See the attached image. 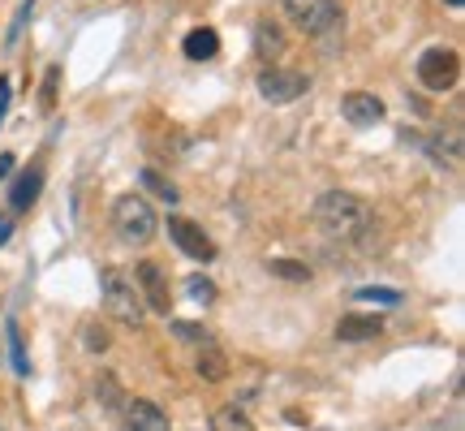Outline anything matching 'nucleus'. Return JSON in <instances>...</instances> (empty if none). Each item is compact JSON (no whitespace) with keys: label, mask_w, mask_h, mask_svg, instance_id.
Segmentation results:
<instances>
[{"label":"nucleus","mask_w":465,"mask_h":431,"mask_svg":"<svg viewBox=\"0 0 465 431\" xmlns=\"http://www.w3.org/2000/svg\"><path fill=\"white\" fill-rule=\"evenodd\" d=\"M311 216H315V225L323 237L345 242V246H366L371 233H375L371 207H366L358 195H349V190H328V195H319Z\"/></svg>","instance_id":"f257e3e1"},{"label":"nucleus","mask_w":465,"mask_h":431,"mask_svg":"<svg viewBox=\"0 0 465 431\" xmlns=\"http://www.w3.org/2000/svg\"><path fill=\"white\" fill-rule=\"evenodd\" d=\"M185 298L207 306V302L220 298V289H216V281H207V276H199V272H194V276H185Z\"/></svg>","instance_id":"412c9836"},{"label":"nucleus","mask_w":465,"mask_h":431,"mask_svg":"<svg viewBox=\"0 0 465 431\" xmlns=\"http://www.w3.org/2000/svg\"><path fill=\"white\" fill-rule=\"evenodd\" d=\"M5 113H9V78H0V125H5Z\"/></svg>","instance_id":"bb28decb"},{"label":"nucleus","mask_w":465,"mask_h":431,"mask_svg":"<svg viewBox=\"0 0 465 431\" xmlns=\"http://www.w3.org/2000/svg\"><path fill=\"white\" fill-rule=\"evenodd\" d=\"M259 95H263L267 104H293L298 95H306V74H298V69H281V65H267L259 69Z\"/></svg>","instance_id":"0eeeda50"},{"label":"nucleus","mask_w":465,"mask_h":431,"mask_svg":"<svg viewBox=\"0 0 465 431\" xmlns=\"http://www.w3.org/2000/svg\"><path fill=\"white\" fill-rule=\"evenodd\" d=\"M461 78V56L452 48H427L418 56V83L427 86V91H452Z\"/></svg>","instance_id":"39448f33"},{"label":"nucleus","mask_w":465,"mask_h":431,"mask_svg":"<svg viewBox=\"0 0 465 431\" xmlns=\"http://www.w3.org/2000/svg\"><path fill=\"white\" fill-rule=\"evenodd\" d=\"M125 410V431H173V423H168V415L155 406V401H147V397H134V401H125L121 406Z\"/></svg>","instance_id":"1a4fd4ad"},{"label":"nucleus","mask_w":465,"mask_h":431,"mask_svg":"<svg viewBox=\"0 0 465 431\" xmlns=\"http://www.w3.org/2000/svg\"><path fill=\"white\" fill-rule=\"evenodd\" d=\"M168 237H173V246L182 250V255H190L194 264H212V259H216V242H212V237H207L194 220L168 216Z\"/></svg>","instance_id":"6e6552de"},{"label":"nucleus","mask_w":465,"mask_h":431,"mask_svg":"<svg viewBox=\"0 0 465 431\" xmlns=\"http://www.w3.org/2000/svg\"><path fill=\"white\" fill-rule=\"evenodd\" d=\"M173 332H177V341H185V346H203V341H212V332L203 328V324H190V319H173Z\"/></svg>","instance_id":"5701e85b"},{"label":"nucleus","mask_w":465,"mask_h":431,"mask_svg":"<svg viewBox=\"0 0 465 431\" xmlns=\"http://www.w3.org/2000/svg\"><path fill=\"white\" fill-rule=\"evenodd\" d=\"M182 52H185V61H212L220 52V35L212 26H199V31H190L182 39Z\"/></svg>","instance_id":"4468645a"},{"label":"nucleus","mask_w":465,"mask_h":431,"mask_svg":"<svg viewBox=\"0 0 465 431\" xmlns=\"http://www.w3.org/2000/svg\"><path fill=\"white\" fill-rule=\"evenodd\" d=\"M100 401L104 406H108V410H121V406H125V397H121V384L113 380V376H100Z\"/></svg>","instance_id":"b1692460"},{"label":"nucleus","mask_w":465,"mask_h":431,"mask_svg":"<svg viewBox=\"0 0 465 431\" xmlns=\"http://www.w3.org/2000/svg\"><path fill=\"white\" fill-rule=\"evenodd\" d=\"M449 5H452V9H461V5H465V0H449Z\"/></svg>","instance_id":"c756f323"},{"label":"nucleus","mask_w":465,"mask_h":431,"mask_svg":"<svg viewBox=\"0 0 465 431\" xmlns=\"http://www.w3.org/2000/svg\"><path fill=\"white\" fill-rule=\"evenodd\" d=\"M284 14L293 17L306 35H315V39L345 26V14H341L336 0H284Z\"/></svg>","instance_id":"20e7f679"},{"label":"nucleus","mask_w":465,"mask_h":431,"mask_svg":"<svg viewBox=\"0 0 465 431\" xmlns=\"http://www.w3.org/2000/svg\"><path fill=\"white\" fill-rule=\"evenodd\" d=\"M9 354H14V371H17V376H31V363H26V349H22L17 324H9Z\"/></svg>","instance_id":"393cba45"},{"label":"nucleus","mask_w":465,"mask_h":431,"mask_svg":"<svg viewBox=\"0 0 465 431\" xmlns=\"http://www.w3.org/2000/svg\"><path fill=\"white\" fill-rule=\"evenodd\" d=\"M14 155H0V182H9V177H14Z\"/></svg>","instance_id":"cd10ccee"},{"label":"nucleus","mask_w":465,"mask_h":431,"mask_svg":"<svg viewBox=\"0 0 465 431\" xmlns=\"http://www.w3.org/2000/svg\"><path fill=\"white\" fill-rule=\"evenodd\" d=\"M254 52H259V61H276L284 52V35L276 22H254Z\"/></svg>","instance_id":"2eb2a0df"},{"label":"nucleus","mask_w":465,"mask_h":431,"mask_svg":"<svg viewBox=\"0 0 465 431\" xmlns=\"http://www.w3.org/2000/svg\"><path fill=\"white\" fill-rule=\"evenodd\" d=\"M9 233H14V225H9V216H0V246L9 242Z\"/></svg>","instance_id":"c85d7f7f"},{"label":"nucleus","mask_w":465,"mask_h":431,"mask_svg":"<svg viewBox=\"0 0 465 431\" xmlns=\"http://www.w3.org/2000/svg\"><path fill=\"white\" fill-rule=\"evenodd\" d=\"M431 155L440 168H461V134L449 130V143H444V134L431 143Z\"/></svg>","instance_id":"dca6fc26"},{"label":"nucleus","mask_w":465,"mask_h":431,"mask_svg":"<svg viewBox=\"0 0 465 431\" xmlns=\"http://www.w3.org/2000/svg\"><path fill=\"white\" fill-rule=\"evenodd\" d=\"M194 371H199V380L207 384H220L224 376H229V358H224V349L212 346V341H203L199 358H194Z\"/></svg>","instance_id":"ddd939ff"},{"label":"nucleus","mask_w":465,"mask_h":431,"mask_svg":"<svg viewBox=\"0 0 465 431\" xmlns=\"http://www.w3.org/2000/svg\"><path fill=\"white\" fill-rule=\"evenodd\" d=\"M138 182H143V190H151V195H155V199H164L168 207H173V203H177V185L168 182L164 173H155V168H143V173H138Z\"/></svg>","instance_id":"f3484780"},{"label":"nucleus","mask_w":465,"mask_h":431,"mask_svg":"<svg viewBox=\"0 0 465 431\" xmlns=\"http://www.w3.org/2000/svg\"><path fill=\"white\" fill-rule=\"evenodd\" d=\"M336 336L349 341V346H358V341H375V336H383V319L380 316H341Z\"/></svg>","instance_id":"9b49d317"},{"label":"nucleus","mask_w":465,"mask_h":431,"mask_svg":"<svg viewBox=\"0 0 465 431\" xmlns=\"http://www.w3.org/2000/svg\"><path fill=\"white\" fill-rule=\"evenodd\" d=\"M134 285H138L147 311H155V316H168V311H173V289H168V276L160 264H151V259L134 264Z\"/></svg>","instance_id":"423d86ee"},{"label":"nucleus","mask_w":465,"mask_h":431,"mask_svg":"<svg viewBox=\"0 0 465 431\" xmlns=\"http://www.w3.org/2000/svg\"><path fill=\"white\" fill-rule=\"evenodd\" d=\"M341 116H345L349 125L366 130V125L383 121V100L380 95H371V91H349L345 100H341Z\"/></svg>","instance_id":"9d476101"},{"label":"nucleus","mask_w":465,"mask_h":431,"mask_svg":"<svg viewBox=\"0 0 465 431\" xmlns=\"http://www.w3.org/2000/svg\"><path fill=\"white\" fill-rule=\"evenodd\" d=\"M212 431H254V423L237 406H220L216 415H212Z\"/></svg>","instance_id":"a211bd4d"},{"label":"nucleus","mask_w":465,"mask_h":431,"mask_svg":"<svg viewBox=\"0 0 465 431\" xmlns=\"http://www.w3.org/2000/svg\"><path fill=\"white\" fill-rule=\"evenodd\" d=\"M39 190H44V168H26V173L9 185V203H14V212H31L35 199H39Z\"/></svg>","instance_id":"f8f14e48"},{"label":"nucleus","mask_w":465,"mask_h":431,"mask_svg":"<svg viewBox=\"0 0 465 431\" xmlns=\"http://www.w3.org/2000/svg\"><path fill=\"white\" fill-rule=\"evenodd\" d=\"M100 289H104V311L125 324V328H138L147 319V306H143V294L125 267H104L100 272Z\"/></svg>","instance_id":"f03ea898"},{"label":"nucleus","mask_w":465,"mask_h":431,"mask_svg":"<svg viewBox=\"0 0 465 431\" xmlns=\"http://www.w3.org/2000/svg\"><path fill=\"white\" fill-rule=\"evenodd\" d=\"M108 341H113V336H108V328H104V324H95V319H86V324H83V346L91 349V354H104V349H108Z\"/></svg>","instance_id":"4be33fe9"},{"label":"nucleus","mask_w":465,"mask_h":431,"mask_svg":"<svg viewBox=\"0 0 465 431\" xmlns=\"http://www.w3.org/2000/svg\"><path fill=\"white\" fill-rule=\"evenodd\" d=\"M353 298H358V302H375V306H401V302H405V294H401V289H388V285H366V289H358Z\"/></svg>","instance_id":"aec40b11"},{"label":"nucleus","mask_w":465,"mask_h":431,"mask_svg":"<svg viewBox=\"0 0 465 431\" xmlns=\"http://www.w3.org/2000/svg\"><path fill=\"white\" fill-rule=\"evenodd\" d=\"M267 272H272V276H281V281H293V285L311 281V267L298 264V259H272V264H267Z\"/></svg>","instance_id":"6ab92c4d"},{"label":"nucleus","mask_w":465,"mask_h":431,"mask_svg":"<svg viewBox=\"0 0 465 431\" xmlns=\"http://www.w3.org/2000/svg\"><path fill=\"white\" fill-rule=\"evenodd\" d=\"M56 83H61V69L52 65L48 74H44V95H39V108H44V113L56 108Z\"/></svg>","instance_id":"a878e982"},{"label":"nucleus","mask_w":465,"mask_h":431,"mask_svg":"<svg viewBox=\"0 0 465 431\" xmlns=\"http://www.w3.org/2000/svg\"><path fill=\"white\" fill-rule=\"evenodd\" d=\"M113 233L125 246H151L155 233H160L155 207H151L143 195H121V199L113 203Z\"/></svg>","instance_id":"7ed1b4c3"}]
</instances>
